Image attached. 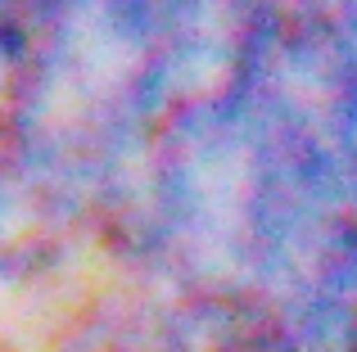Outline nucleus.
<instances>
[{"mask_svg": "<svg viewBox=\"0 0 357 352\" xmlns=\"http://www.w3.org/2000/svg\"><path fill=\"white\" fill-rule=\"evenodd\" d=\"M63 176L0 141V275H23L54 248Z\"/></svg>", "mask_w": 357, "mask_h": 352, "instance_id": "nucleus-1", "label": "nucleus"}]
</instances>
